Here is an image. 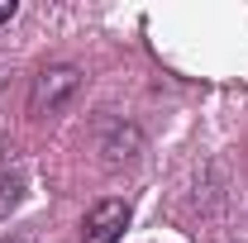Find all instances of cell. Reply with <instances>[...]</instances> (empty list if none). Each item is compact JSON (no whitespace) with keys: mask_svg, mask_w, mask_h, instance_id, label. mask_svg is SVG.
I'll return each instance as SVG.
<instances>
[{"mask_svg":"<svg viewBox=\"0 0 248 243\" xmlns=\"http://www.w3.org/2000/svg\"><path fill=\"white\" fill-rule=\"evenodd\" d=\"M77 86H81V72L77 67H43L38 76H33V91H29V115H38V120H48V115H62L67 110V100L77 95Z\"/></svg>","mask_w":248,"mask_h":243,"instance_id":"obj_1","label":"cell"},{"mask_svg":"<svg viewBox=\"0 0 248 243\" xmlns=\"http://www.w3.org/2000/svg\"><path fill=\"white\" fill-rule=\"evenodd\" d=\"M124 224H129V205L124 200H100L81 219V243H120Z\"/></svg>","mask_w":248,"mask_h":243,"instance_id":"obj_2","label":"cell"},{"mask_svg":"<svg viewBox=\"0 0 248 243\" xmlns=\"http://www.w3.org/2000/svg\"><path fill=\"white\" fill-rule=\"evenodd\" d=\"M24 186H29L24 162H19L15 152H0V219H5V214L24 200Z\"/></svg>","mask_w":248,"mask_h":243,"instance_id":"obj_3","label":"cell"},{"mask_svg":"<svg viewBox=\"0 0 248 243\" xmlns=\"http://www.w3.org/2000/svg\"><path fill=\"white\" fill-rule=\"evenodd\" d=\"M15 10H19L15 0H0V24H10V19H15Z\"/></svg>","mask_w":248,"mask_h":243,"instance_id":"obj_4","label":"cell"}]
</instances>
